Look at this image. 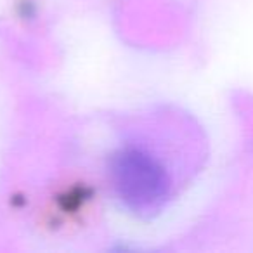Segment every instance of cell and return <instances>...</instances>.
Masks as SVG:
<instances>
[{"mask_svg": "<svg viewBox=\"0 0 253 253\" xmlns=\"http://www.w3.org/2000/svg\"><path fill=\"white\" fill-rule=\"evenodd\" d=\"M113 189L125 208L142 217L162 211L172 191L169 170L149 151L123 146L109 162Z\"/></svg>", "mask_w": 253, "mask_h": 253, "instance_id": "obj_1", "label": "cell"}]
</instances>
